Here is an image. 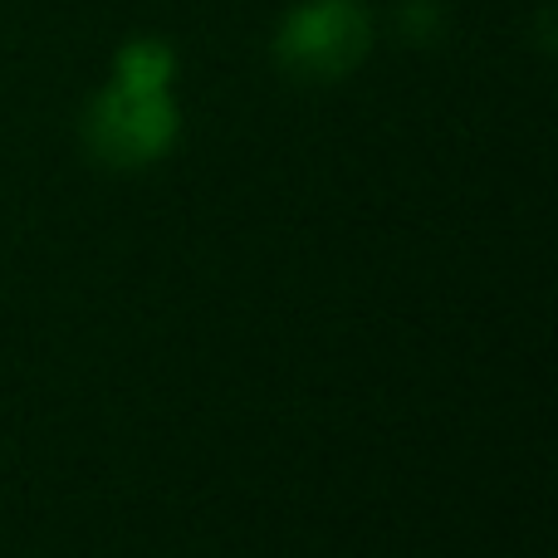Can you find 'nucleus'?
<instances>
[{"mask_svg":"<svg viewBox=\"0 0 558 558\" xmlns=\"http://www.w3.org/2000/svg\"><path fill=\"white\" fill-rule=\"evenodd\" d=\"M182 137L172 88H128L108 78L84 108V147L108 172H143L162 162Z\"/></svg>","mask_w":558,"mask_h":558,"instance_id":"nucleus-1","label":"nucleus"},{"mask_svg":"<svg viewBox=\"0 0 558 558\" xmlns=\"http://www.w3.org/2000/svg\"><path fill=\"white\" fill-rule=\"evenodd\" d=\"M270 49L299 84H338L373 54V10L363 0H299L275 25Z\"/></svg>","mask_w":558,"mask_h":558,"instance_id":"nucleus-2","label":"nucleus"},{"mask_svg":"<svg viewBox=\"0 0 558 558\" xmlns=\"http://www.w3.org/2000/svg\"><path fill=\"white\" fill-rule=\"evenodd\" d=\"M113 84L128 88H172L177 84V49L157 35H137L128 45H118L113 54Z\"/></svg>","mask_w":558,"mask_h":558,"instance_id":"nucleus-3","label":"nucleus"},{"mask_svg":"<svg viewBox=\"0 0 558 558\" xmlns=\"http://www.w3.org/2000/svg\"><path fill=\"white\" fill-rule=\"evenodd\" d=\"M397 29H402L412 45H432V39H441V29H446L441 0H402V5H397Z\"/></svg>","mask_w":558,"mask_h":558,"instance_id":"nucleus-4","label":"nucleus"}]
</instances>
